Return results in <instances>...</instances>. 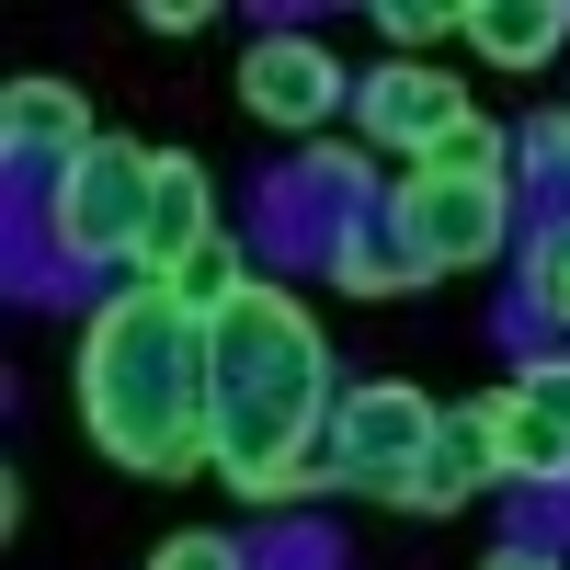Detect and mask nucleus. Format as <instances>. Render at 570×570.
Segmentation results:
<instances>
[{
	"mask_svg": "<svg viewBox=\"0 0 570 570\" xmlns=\"http://www.w3.org/2000/svg\"><path fill=\"white\" fill-rule=\"evenodd\" d=\"M331 285H343V297H411V285H434V274L400 252L389 206H343V228H331Z\"/></svg>",
	"mask_w": 570,
	"mask_h": 570,
	"instance_id": "nucleus-12",
	"label": "nucleus"
},
{
	"mask_svg": "<svg viewBox=\"0 0 570 570\" xmlns=\"http://www.w3.org/2000/svg\"><path fill=\"white\" fill-rule=\"evenodd\" d=\"M354 115H365V137L376 149H400V160H422L445 126H468V91L445 80V69H422V58H389L365 91H354Z\"/></svg>",
	"mask_w": 570,
	"mask_h": 570,
	"instance_id": "nucleus-7",
	"label": "nucleus"
},
{
	"mask_svg": "<svg viewBox=\"0 0 570 570\" xmlns=\"http://www.w3.org/2000/svg\"><path fill=\"white\" fill-rule=\"evenodd\" d=\"M434 400L411 389V376H365V389H343V411H331V491H376V502H400V480L422 468V445H434Z\"/></svg>",
	"mask_w": 570,
	"mask_h": 570,
	"instance_id": "nucleus-4",
	"label": "nucleus"
},
{
	"mask_svg": "<svg viewBox=\"0 0 570 570\" xmlns=\"http://www.w3.org/2000/svg\"><path fill=\"white\" fill-rule=\"evenodd\" d=\"M389 46H434V35H468V0H389Z\"/></svg>",
	"mask_w": 570,
	"mask_h": 570,
	"instance_id": "nucleus-17",
	"label": "nucleus"
},
{
	"mask_svg": "<svg viewBox=\"0 0 570 570\" xmlns=\"http://www.w3.org/2000/svg\"><path fill=\"white\" fill-rule=\"evenodd\" d=\"M411 171H468V183H513V137L491 126V115H468V126H445L434 149H422Z\"/></svg>",
	"mask_w": 570,
	"mask_h": 570,
	"instance_id": "nucleus-14",
	"label": "nucleus"
},
{
	"mask_svg": "<svg viewBox=\"0 0 570 570\" xmlns=\"http://www.w3.org/2000/svg\"><path fill=\"white\" fill-rule=\"evenodd\" d=\"M80 434L126 480H183L206 468V320L171 285H126L80 331Z\"/></svg>",
	"mask_w": 570,
	"mask_h": 570,
	"instance_id": "nucleus-2",
	"label": "nucleus"
},
{
	"mask_svg": "<svg viewBox=\"0 0 570 570\" xmlns=\"http://www.w3.org/2000/svg\"><path fill=\"white\" fill-rule=\"evenodd\" d=\"M525 160H537V171L559 183V195H570V104H559V115H537V137H525Z\"/></svg>",
	"mask_w": 570,
	"mask_h": 570,
	"instance_id": "nucleus-19",
	"label": "nucleus"
},
{
	"mask_svg": "<svg viewBox=\"0 0 570 570\" xmlns=\"http://www.w3.org/2000/svg\"><path fill=\"white\" fill-rule=\"evenodd\" d=\"M137 23H149V35H206L217 12H206V0H137Z\"/></svg>",
	"mask_w": 570,
	"mask_h": 570,
	"instance_id": "nucleus-21",
	"label": "nucleus"
},
{
	"mask_svg": "<svg viewBox=\"0 0 570 570\" xmlns=\"http://www.w3.org/2000/svg\"><path fill=\"white\" fill-rule=\"evenodd\" d=\"M91 137H104V126H91V104L69 80H12V91H0V149H12V160H80Z\"/></svg>",
	"mask_w": 570,
	"mask_h": 570,
	"instance_id": "nucleus-11",
	"label": "nucleus"
},
{
	"mask_svg": "<svg viewBox=\"0 0 570 570\" xmlns=\"http://www.w3.org/2000/svg\"><path fill=\"white\" fill-rule=\"evenodd\" d=\"M206 240H217V183H206V160L160 149V195H149V240H137V285H171L183 252H206Z\"/></svg>",
	"mask_w": 570,
	"mask_h": 570,
	"instance_id": "nucleus-8",
	"label": "nucleus"
},
{
	"mask_svg": "<svg viewBox=\"0 0 570 570\" xmlns=\"http://www.w3.org/2000/svg\"><path fill=\"white\" fill-rule=\"evenodd\" d=\"M491 491V434H480V400L434 422V445H422V468L400 480V513H456Z\"/></svg>",
	"mask_w": 570,
	"mask_h": 570,
	"instance_id": "nucleus-10",
	"label": "nucleus"
},
{
	"mask_svg": "<svg viewBox=\"0 0 570 570\" xmlns=\"http://www.w3.org/2000/svg\"><path fill=\"white\" fill-rule=\"evenodd\" d=\"M389 228L422 274H480L513 240V183H468V171H400Z\"/></svg>",
	"mask_w": 570,
	"mask_h": 570,
	"instance_id": "nucleus-5",
	"label": "nucleus"
},
{
	"mask_svg": "<svg viewBox=\"0 0 570 570\" xmlns=\"http://www.w3.org/2000/svg\"><path fill=\"white\" fill-rule=\"evenodd\" d=\"M525 308L570 331V217H548L537 240H525Z\"/></svg>",
	"mask_w": 570,
	"mask_h": 570,
	"instance_id": "nucleus-16",
	"label": "nucleus"
},
{
	"mask_svg": "<svg viewBox=\"0 0 570 570\" xmlns=\"http://www.w3.org/2000/svg\"><path fill=\"white\" fill-rule=\"evenodd\" d=\"M480 570H559V559H548V548H491Z\"/></svg>",
	"mask_w": 570,
	"mask_h": 570,
	"instance_id": "nucleus-22",
	"label": "nucleus"
},
{
	"mask_svg": "<svg viewBox=\"0 0 570 570\" xmlns=\"http://www.w3.org/2000/svg\"><path fill=\"white\" fill-rule=\"evenodd\" d=\"M149 195H160V149L91 137V149L58 160V183H46V252H58V263H137Z\"/></svg>",
	"mask_w": 570,
	"mask_h": 570,
	"instance_id": "nucleus-3",
	"label": "nucleus"
},
{
	"mask_svg": "<svg viewBox=\"0 0 570 570\" xmlns=\"http://www.w3.org/2000/svg\"><path fill=\"white\" fill-rule=\"evenodd\" d=\"M480 434H491V480H513V491H570V434H559L525 389H491V400H480Z\"/></svg>",
	"mask_w": 570,
	"mask_h": 570,
	"instance_id": "nucleus-9",
	"label": "nucleus"
},
{
	"mask_svg": "<svg viewBox=\"0 0 570 570\" xmlns=\"http://www.w3.org/2000/svg\"><path fill=\"white\" fill-rule=\"evenodd\" d=\"M331 411H343V389H331L320 320L252 274L206 320V468L240 502H308L331 491V468H320Z\"/></svg>",
	"mask_w": 570,
	"mask_h": 570,
	"instance_id": "nucleus-1",
	"label": "nucleus"
},
{
	"mask_svg": "<svg viewBox=\"0 0 570 570\" xmlns=\"http://www.w3.org/2000/svg\"><path fill=\"white\" fill-rule=\"evenodd\" d=\"M513 389H525L548 422H559V434H570V365H525V376H513Z\"/></svg>",
	"mask_w": 570,
	"mask_h": 570,
	"instance_id": "nucleus-20",
	"label": "nucleus"
},
{
	"mask_svg": "<svg viewBox=\"0 0 570 570\" xmlns=\"http://www.w3.org/2000/svg\"><path fill=\"white\" fill-rule=\"evenodd\" d=\"M468 35H480L491 69H548L570 46V12L559 0H468Z\"/></svg>",
	"mask_w": 570,
	"mask_h": 570,
	"instance_id": "nucleus-13",
	"label": "nucleus"
},
{
	"mask_svg": "<svg viewBox=\"0 0 570 570\" xmlns=\"http://www.w3.org/2000/svg\"><path fill=\"white\" fill-rule=\"evenodd\" d=\"M149 570H252L240 548H228V537H206V525H183V537H160V559Z\"/></svg>",
	"mask_w": 570,
	"mask_h": 570,
	"instance_id": "nucleus-18",
	"label": "nucleus"
},
{
	"mask_svg": "<svg viewBox=\"0 0 570 570\" xmlns=\"http://www.w3.org/2000/svg\"><path fill=\"white\" fill-rule=\"evenodd\" d=\"M240 104L263 126H285V137H308V126L343 115V69H331V46H308V35H263L240 58Z\"/></svg>",
	"mask_w": 570,
	"mask_h": 570,
	"instance_id": "nucleus-6",
	"label": "nucleus"
},
{
	"mask_svg": "<svg viewBox=\"0 0 570 570\" xmlns=\"http://www.w3.org/2000/svg\"><path fill=\"white\" fill-rule=\"evenodd\" d=\"M240 285H252V263H240V240H228V228H217L206 252H183V274H171V297L195 308V320H217L228 297H240Z\"/></svg>",
	"mask_w": 570,
	"mask_h": 570,
	"instance_id": "nucleus-15",
	"label": "nucleus"
}]
</instances>
